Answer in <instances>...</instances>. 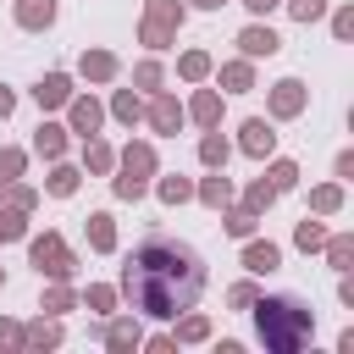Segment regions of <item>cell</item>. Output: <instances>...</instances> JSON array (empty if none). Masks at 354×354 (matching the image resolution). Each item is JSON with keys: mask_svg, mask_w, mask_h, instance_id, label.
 Here are the masks:
<instances>
[{"mask_svg": "<svg viewBox=\"0 0 354 354\" xmlns=\"http://www.w3.org/2000/svg\"><path fill=\"white\" fill-rule=\"evenodd\" d=\"M321 243H326L321 221H299V249H321Z\"/></svg>", "mask_w": 354, "mask_h": 354, "instance_id": "cell-28", "label": "cell"}, {"mask_svg": "<svg viewBox=\"0 0 354 354\" xmlns=\"http://www.w3.org/2000/svg\"><path fill=\"white\" fill-rule=\"evenodd\" d=\"M83 77H94V83L116 77V55H111V50H88V55H83Z\"/></svg>", "mask_w": 354, "mask_h": 354, "instance_id": "cell-12", "label": "cell"}, {"mask_svg": "<svg viewBox=\"0 0 354 354\" xmlns=\"http://www.w3.org/2000/svg\"><path fill=\"white\" fill-rule=\"evenodd\" d=\"M22 171V149H0V183H17Z\"/></svg>", "mask_w": 354, "mask_h": 354, "instance_id": "cell-30", "label": "cell"}, {"mask_svg": "<svg viewBox=\"0 0 354 354\" xmlns=\"http://www.w3.org/2000/svg\"><path fill=\"white\" fill-rule=\"evenodd\" d=\"M22 343H28V348H55V343H61V326L39 321V326H28V332H22Z\"/></svg>", "mask_w": 354, "mask_h": 354, "instance_id": "cell-19", "label": "cell"}, {"mask_svg": "<svg viewBox=\"0 0 354 354\" xmlns=\"http://www.w3.org/2000/svg\"><path fill=\"white\" fill-rule=\"evenodd\" d=\"M243 6H249V11H271L277 0H243Z\"/></svg>", "mask_w": 354, "mask_h": 354, "instance_id": "cell-45", "label": "cell"}, {"mask_svg": "<svg viewBox=\"0 0 354 354\" xmlns=\"http://www.w3.org/2000/svg\"><path fill=\"white\" fill-rule=\"evenodd\" d=\"M227 232H232V238H249V232H254V210H232V216H227Z\"/></svg>", "mask_w": 354, "mask_h": 354, "instance_id": "cell-27", "label": "cell"}, {"mask_svg": "<svg viewBox=\"0 0 354 354\" xmlns=\"http://www.w3.org/2000/svg\"><path fill=\"white\" fill-rule=\"evenodd\" d=\"M177 22H183V6L177 0H149V11H144V44L149 50H166L171 44V33H177Z\"/></svg>", "mask_w": 354, "mask_h": 354, "instance_id": "cell-4", "label": "cell"}, {"mask_svg": "<svg viewBox=\"0 0 354 354\" xmlns=\"http://www.w3.org/2000/svg\"><path fill=\"white\" fill-rule=\"evenodd\" d=\"M271 144H277V133H271V122H243V149L249 155H271Z\"/></svg>", "mask_w": 354, "mask_h": 354, "instance_id": "cell-11", "label": "cell"}, {"mask_svg": "<svg viewBox=\"0 0 354 354\" xmlns=\"http://www.w3.org/2000/svg\"><path fill=\"white\" fill-rule=\"evenodd\" d=\"M72 188H77V171H72V166H55V171H50V194H61V199H66Z\"/></svg>", "mask_w": 354, "mask_h": 354, "instance_id": "cell-26", "label": "cell"}, {"mask_svg": "<svg viewBox=\"0 0 354 354\" xmlns=\"http://www.w3.org/2000/svg\"><path fill=\"white\" fill-rule=\"evenodd\" d=\"M199 160H205V166H221V160H227V138H221V133H205V138H199Z\"/></svg>", "mask_w": 354, "mask_h": 354, "instance_id": "cell-20", "label": "cell"}, {"mask_svg": "<svg viewBox=\"0 0 354 354\" xmlns=\"http://www.w3.org/2000/svg\"><path fill=\"white\" fill-rule=\"evenodd\" d=\"M194 6H205V11H216V6H227V0H194Z\"/></svg>", "mask_w": 354, "mask_h": 354, "instance_id": "cell-46", "label": "cell"}, {"mask_svg": "<svg viewBox=\"0 0 354 354\" xmlns=\"http://www.w3.org/2000/svg\"><path fill=\"white\" fill-rule=\"evenodd\" d=\"M33 100H39V105H66V100H72V77H66V72H50V77H39Z\"/></svg>", "mask_w": 354, "mask_h": 354, "instance_id": "cell-8", "label": "cell"}, {"mask_svg": "<svg viewBox=\"0 0 354 354\" xmlns=\"http://www.w3.org/2000/svg\"><path fill=\"white\" fill-rule=\"evenodd\" d=\"M33 266L39 271H50V277H72V254H66V243L55 238V232H44V238H33Z\"/></svg>", "mask_w": 354, "mask_h": 354, "instance_id": "cell-5", "label": "cell"}, {"mask_svg": "<svg viewBox=\"0 0 354 354\" xmlns=\"http://www.w3.org/2000/svg\"><path fill=\"white\" fill-rule=\"evenodd\" d=\"M0 238H22V210H17V205L0 216Z\"/></svg>", "mask_w": 354, "mask_h": 354, "instance_id": "cell-38", "label": "cell"}, {"mask_svg": "<svg viewBox=\"0 0 354 354\" xmlns=\"http://www.w3.org/2000/svg\"><path fill=\"white\" fill-rule=\"evenodd\" d=\"M288 11H293L299 22H315V17L326 11V0H288Z\"/></svg>", "mask_w": 354, "mask_h": 354, "instance_id": "cell-31", "label": "cell"}, {"mask_svg": "<svg viewBox=\"0 0 354 354\" xmlns=\"http://www.w3.org/2000/svg\"><path fill=\"white\" fill-rule=\"evenodd\" d=\"M111 299H116L111 288H88V310H111Z\"/></svg>", "mask_w": 354, "mask_h": 354, "instance_id": "cell-40", "label": "cell"}, {"mask_svg": "<svg viewBox=\"0 0 354 354\" xmlns=\"http://www.w3.org/2000/svg\"><path fill=\"white\" fill-rule=\"evenodd\" d=\"M149 171H155V149H149V144H127V155H122V177H116V194H122V199H138V194L149 188Z\"/></svg>", "mask_w": 354, "mask_h": 354, "instance_id": "cell-3", "label": "cell"}, {"mask_svg": "<svg viewBox=\"0 0 354 354\" xmlns=\"http://www.w3.org/2000/svg\"><path fill=\"white\" fill-rule=\"evenodd\" d=\"M326 254H332V266H337V271H348V260H354V243H348V238H332V243H326Z\"/></svg>", "mask_w": 354, "mask_h": 354, "instance_id": "cell-29", "label": "cell"}, {"mask_svg": "<svg viewBox=\"0 0 354 354\" xmlns=\"http://www.w3.org/2000/svg\"><path fill=\"white\" fill-rule=\"evenodd\" d=\"M299 111H304V83L299 77H282L271 88V116H299Z\"/></svg>", "mask_w": 354, "mask_h": 354, "instance_id": "cell-6", "label": "cell"}, {"mask_svg": "<svg viewBox=\"0 0 354 354\" xmlns=\"http://www.w3.org/2000/svg\"><path fill=\"white\" fill-rule=\"evenodd\" d=\"M33 149H39V155H61V149H66V127L44 122V127H39V138H33Z\"/></svg>", "mask_w": 354, "mask_h": 354, "instance_id": "cell-14", "label": "cell"}, {"mask_svg": "<svg viewBox=\"0 0 354 354\" xmlns=\"http://www.w3.org/2000/svg\"><path fill=\"white\" fill-rule=\"evenodd\" d=\"M177 72H183V77H194V83H199V77H205V72H210V55H205V50H188V55H183V61H177Z\"/></svg>", "mask_w": 354, "mask_h": 354, "instance_id": "cell-21", "label": "cell"}, {"mask_svg": "<svg viewBox=\"0 0 354 354\" xmlns=\"http://www.w3.org/2000/svg\"><path fill=\"white\" fill-rule=\"evenodd\" d=\"M277 260H282L277 243H249V249H243V266H249V271H271Z\"/></svg>", "mask_w": 354, "mask_h": 354, "instance_id": "cell-16", "label": "cell"}, {"mask_svg": "<svg viewBox=\"0 0 354 354\" xmlns=\"http://www.w3.org/2000/svg\"><path fill=\"white\" fill-rule=\"evenodd\" d=\"M122 293L133 310L144 315H177V310H194V299L205 293V260L188 249V243H171V238H149L127 254L122 266Z\"/></svg>", "mask_w": 354, "mask_h": 354, "instance_id": "cell-1", "label": "cell"}, {"mask_svg": "<svg viewBox=\"0 0 354 354\" xmlns=\"http://www.w3.org/2000/svg\"><path fill=\"white\" fill-rule=\"evenodd\" d=\"M254 321H260V337H266V348H277V354H293L304 337H310V310L299 304V299H260L254 304Z\"/></svg>", "mask_w": 354, "mask_h": 354, "instance_id": "cell-2", "label": "cell"}, {"mask_svg": "<svg viewBox=\"0 0 354 354\" xmlns=\"http://www.w3.org/2000/svg\"><path fill=\"white\" fill-rule=\"evenodd\" d=\"M188 111H194V122H205V127H216V116H221V100H216V94L205 88V94H194V105H188Z\"/></svg>", "mask_w": 354, "mask_h": 354, "instance_id": "cell-18", "label": "cell"}, {"mask_svg": "<svg viewBox=\"0 0 354 354\" xmlns=\"http://www.w3.org/2000/svg\"><path fill=\"white\" fill-rule=\"evenodd\" d=\"M205 332H210V326H205V315H188V321L177 326V337H188V343H199Z\"/></svg>", "mask_w": 354, "mask_h": 354, "instance_id": "cell-37", "label": "cell"}, {"mask_svg": "<svg viewBox=\"0 0 354 354\" xmlns=\"http://www.w3.org/2000/svg\"><path fill=\"white\" fill-rule=\"evenodd\" d=\"M238 44H243V55H249V61H254V55H277V50H282V39H277L271 28H243V33H238Z\"/></svg>", "mask_w": 354, "mask_h": 354, "instance_id": "cell-7", "label": "cell"}, {"mask_svg": "<svg viewBox=\"0 0 354 354\" xmlns=\"http://www.w3.org/2000/svg\"><path fill=\"white\" fill-rule=\"evenodd\" d=\"M293 183H299V166H293V160H277V166H271V188L282 194V188H293Z\"/></svg>", "mask_w": 354, "mask_h": 354, "instance_id": "cell-25", "label": "cell"}, {"mask_svg": "<svg viewBox=\"0 0 354 354\" xmlns=\"http://www.w3.org/2000/svg\"><path fill=\"white\" fill-rule=\"evenodd\" d=\"M111 111H116V116H122V122H138V100H133V94H127V88H122V94H116V105H111Z\"/></svg>", "mask_w": 354, "mask_h": 354, "instance_id": "cell-34", "label": "cell"}, {"mask_svg": "<svg viewBox=\"0 0 354 354\" xmlns=\"http://www.w3.org/2000/svg\"><path fill=\"white\" fill-rule=\"evenodd\" d=\"M0 282H6V277H0Z\"/></svg>", "mask_w": 354, "mask_h": 354, "instance_id": "cell-47", "label": "cell"}, {"mask_svg": "<svg viewBox=\"0 0 354 354\" xmlns=\"http://www.w3.org/2000/svg\"><path fill=\"white\" fill-rule=\"evenodd\" d=\"M271 199H277V188H271V183H254V188H249V210H266Z\"/></svg>", "mask_w": 354, "mask_h": 354, "instance_id": "cell-35", "label": "cell"}, {"mask_svg": "<svg viewBox=\"0 0 354 354\" xmlns=\"http://www.w3.org/2000/svg\"><path fill=\"white\" fill-rule=\"evenodd\" d=\"M72 304H77V299H72L66 288H50V293H44V310H55V315H61V310H72Z\"/></svg>", "mask_w": 354, "mask_h": 354, "instance_id": "cell-36", "label": "cell"}, {"mask_svg": "<svg viewBox=\"0 0 354 354\" xmlns=\"http://www.w3.org/2000/svg\"><path fill=\"white\" fill-rule=\"evenodd\" d=\"M11 105H17V100H11V88H6V83H0V122H6V116H11Z\"/></svg>", "mask_w": 354, "mask_h": 354, "instance_id": "cell-44", "label": "cell"}, {"mask_svg": "<svg viewBox=\"0 0 354 354\" xmlns=\"http://www.w3.org/2000/svg\"><path fill=\"white\" fill-rule=\"evenodd\" d=\"M100 116H105V111H100V100H77V105H72V127H77L83 138L100 127Z\"/></svg>", "mask_w": 354, "mask_h": 354, "instance_id": "cell-13", "label": "cell"}, {"mask_svg": "<svg viewBox=\"0 0 354 354\" xmlns=\"http://www.w3.org/2000/svg\"><path fill=\"white\" fill-rule=\"evenodd\" d=\"M177 122H183V105H177L171 94H155V105H149V127H155V133H177Z\"/></svg>", "mask_w": 354, "mask_h": 354, "instance_id": "cell-9", "label": "cell"}, {"mask_svg": "<svg viewBox=\"0 0 354 354\" xmlns=\"http://www.w3.org/2000/svg\"><path fill=\"white\" fill-rule=\"evenodd\" d=\"M88 243L94 249H116V227H111V216L100 210V216H88Z\"/></svg>", "mask_w": 354, "mask_h": 354, "instance_id": "cell-15", "label": "cell"}, {"mask_svg": "<svg viewBox=\"0 0 354 354\" xmlns=\"http://www.w3.org/2000/svg\"><path fill=\"white\" fill-rule=\"evenodd\" d=\"M332 33L348 39V33H354V11H337V17H332Z\"/></svg>", "mask_w": 354, "mask_h": 354, "instance_id": "cell-39", "label": "cell"}, {"mask_svg": "<svg viewBox=\"0 0 354 354\" xmlns=\"http://www.w3.org/2000/svg\"><path fill=\"white\" fill-rule=\"evenodd\" d=\"M221 83H227V88H232V94H243V88H249V83H254V72H249V61H232V66H227V72H221Z\"/></svg>", "mask_w": 354, "mask_h": 354, "instance_id": "cell-22", "label": "cell"}, {"mask_svg": "<svg viewBox=\"0 0 354 354\" xmlns=\"http://www.w3.org/2000/svg\"><path fill=\"white\" fill-rule=\"evenodd\" d=\"M138 83H144V88H155V83H160V66H155V61H144V66H138Z\"/></svg>", "mask_w": 354, "mask_h": 354, "instance_id": "cell-41", "label": "cell"}, {"mask_svg": "<svg viewBox=\"0 0 354 354\" xmlns=\"http://www.w3.org/2000/svg\"><path fill=\"white\" fill-rule=\"evenodd\" d=\"M11 205L17 210H33V188H11Z\"/></svg>", "mask_w": 354, "mask_h": 354, "instance_id": "cell-43", "label": "cell"}, {"mask_svg": "<svg viewBox=\"0 0 354 354\" xmlns=\"http://www.w3.org/2000/svg\"><path fill=\"white\" fill-rule=\"evenodd\" d=\"M199 199H205V205H227V199H232V183H227V177H205Z\"/></svg>", "mask_w": 354, "mask_h": 354, "instance_id": "cell-23", "label": "cell"}, {"mask_svg": "<svg viewBox=\"0 0 354 354\" xmlns=\"http://www.w3.org/2000/svg\"><path fill=\"white\" fill-rule=\"evenodd\" d=\"M0 343H6V348H17V343H22V326H11V321H0Z\"/></svg>", "mask_w": 354, "mask_h": 354, "instance_id": "cell-42", "label": "cell"}, {"mask_svg": "<svg viewBox=\"0 0 354 354\" xmlns=\"http://www.w3.org/2000/svg\"><path fill=\"white\" fill-rule=\"evenodd\" d=\"M105 343L111 348H138V321H111L105 326Z\"/></svg>", "mask_w": 354, "mask_h": 354, "instance_id": "cell-17", "label": "cell"}, {"mask_svg": "<svg viewBox=\"0 0 354 354\" xmlns=\"http://www.w3.org/2000/svg\"><path fill=\"white\" fill-rule=\"evenodd\" d=\"M83 160H88V171H111V149L88 133V149H83Z\"/></svg>", "mask_w": 354, "mask_h": 354, "instance_id": "cell-24", "label": "cell"}, {"mask_svg": "<svg viewBox=\"0 0 354 354\" xmlns=\"http://www.w3.org/2000/svg\"><path fill=\"white\" fill-rule=\"evenodd\" d=\"M188 194H194V188H188L183 177H166V183H160V199H166V205H177V199H188Z\"/></svg>", "mask_w": 354, "mask_h": 354, "instance_id": "cell-32", "label": "cell"}, {"mask_svg": "<svg viewBox=\"0 0 354 354\" xmlns=\"http://www.w3.org/2000/svg\"><path fill=\"white\" fill-rule=\"evenodd\" d=\"M17 22L22 28H50L55 22V0H17Z\"/></svg>", "mask_w": 354, "mask_h": 354, "instance_id": "cell-10", "label": "cell"}, {"mask_svg": "<svg viewBox=\"0 0 354 354\" xmlns=\"http://www.w3.org/2000/svg\"><path fill=\"white\" fill-rule=\"evenodd\" d=\"M310 205H315L321 216H332V210L343 205V194H337V188H315V199H310Z\"/></svg>", "mask_w": 354, "mask_h": 354, "instance_id": "cell-33", "label": "cell"}]
</instances>
